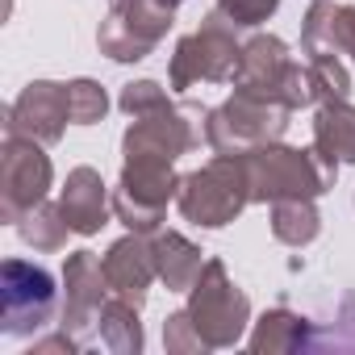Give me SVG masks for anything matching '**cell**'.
Wrapping results in <instances>:
<instances>
[{
  "mask_svg": "<svg viewBox=\"0 0 355 355\" xmlns=\"http://www.w3.org/2000/svg\"><path fill=\"white\" fill-rule=\"evenodd\" d=\"M247 159V180H251V205H276L293 197L318 201L322 193L334 189L338 167L322 163L318 150H297L284 142H263L243 155Z\"/></svg>",
  "mask_w": 355,
  "mask_h": 355,
  "instance_id": "1",
  "label": "cell"
},
{
  "mask_svg": "<svg viewBox=\"0 0 355 355\" xmlns=\"http://www.w3.org/2000/svg\"><path fill=\"white\" fill-rule=\"evenodd\" d=\"M180 218L201 226V230H222L230 226L247 205H251V180H247V159L243 155H214L205 167L180 180L175 193Z\"/></svg>",
  "mask_w": 355,
  "mask_h": 355,
  "instance_id": "2",
  "label": "cell"
},
{
  "mask_svg": "<svg viewBox=\"0 0 355 355\" xmlns=\"http://www.w3.org/2000/svg\"><path fill=\"white\" fill-rule=\"evenodd\" d=\"M239 30L243 26L214 5L193 34L175 42V55L167 63V84L175 92H189L197 84H230L239 67V51H243Z\"/></svg>",
  "mask_w": 355,
  "mask_h": 355,
  "instance_id": "3",
  "label": "cell"
},
{
  "mask_svg": "<svg viewBox=\"0 0 355 355\" xmlns=\"http://www.w3.org/2000/svg\"><path fill=\"white\" fill-rule=\"evenodd\" d=\"M234 92H251L263 101H280L293 113L313 105L309 92V71L288 55V46L276 34H255L243 42L239 51V67H234Z\"/></svg>",
  "mask_w": 355,
  "mask_h": 355,
  "instance_id": "4",
  "label": "cell"
},
{
  "mask_svg": "<svg viewBox=\"0 0 355 355\" xmlns=\"http://www.w3.org/2000/svg\"><path fill=\"white\" fill-rule=\"evenodd\" d=\"M293 109L280 101H263L251 92H234L230 101L205 113V146L214 155H247L263 142H280Z\"/></svg>",
  "mask_w": 355,
  "mask_h": 355,
  "instance_id": "5",
  "label": "cell"
},
{
  "mask_svg": "<svg viewBox=\"0 0 355 355\" xmlns=\"http://www.w3.org/2000/svg\"><path fill=\"white\" fill-rule=\"evenodd\" d=\"M184 313L193 318V326H197V334L205 338V347L218 351V347H234V343L243 338V330H247V322H251V301H247V293L230 280V272H226L222 259H205L201 276H197L193 288H189Z\"/></svg>",
  "mask_w": 355,
  "mask_h": 355,
  "instance_id": "6",
  "label": "cell"
},
{
  "mask_svg": "<svg viewBox=\"0 0 355 355\" xmlns=\"http://www.w3.org/2000/svg\"><path fill=\"white\" fill-rule=\"evenodd\" d=\"M175 163L167 159H125L121 163V180L113 189V214L125 230L134 234H159L167 201L180 193Z\"/></svg>",
  "mask_w": 355,
  "mask_h": 355,
  "instance_id": "7",
  "label": "cell"
},
{
  "mask_svg": "<svg viewBox=\"0 0 355 355\" xmlns=\"http://www.w3.org/2000/svg\"><path fill=\"white\" fill-rule=\"evenodd\" d=\"M205 113L193 101H171L146 117H134L125 138H121V155L125 159H167L175 163L180 155L197 150L205 142Z\"/></svg>",
  "mask_w": 355,
  "mask_h": 355,
  "instance_id": "8",
  "label": "cell"
},
{
  "mask_svg": "<svg viewBox=\"0 0 355 355\" xmlns=\"http://www.w3.org/2000/svg\"><path fill=\"white\" fill-rule=\"evenodd\" d=\"M55 305H59V288L42 263L5 259V268H0V330L9 338H26L51 326Z\"/></svg>",
  "mask_w": 355,
  "mask_h": 355,
  "instance_id": "9",
  "label": "cell"
},
{
  "mask_svg": "<svg viewBox=\"0 0 355 355\" xmlns=\"http://www.w3.org/2000/svg\"><path fill=\"white\" fill-rule=\"evenodd\" d=\"M51 184H55V167L42 142L26 134H5V150H0V218L17 226L21 214L46 201Z\"/></svg>",
  "mask_w": 355,
  "mask_h": 355,
  "instance_id": "10",
  "label": "cell"
},
{
  "mask_svg": "<svg viewBox=\"0 0 355 355\" xmlns=\"http://www.w3.org/2000/svg\"><path fill=\"white\" fill-rule=\"evenodd\" d=\"M171 21L175 9H163L159 0H130V5L109 9V17L96 30V46L113 63H138L167 38Z\"/></svg>",
  "mask_w": 355,
  "mask_h": 355,
  "instance_id": "11",
  "label": "cell"
},
{
  "mask_svg": "<svg viewBox=\"0 0 355 355\" xmlns=\"http://www.w3.org/2000/svg\"><path fill=\"white\" fill-rule=\"evenodd\" d=\"M63 330L71 338H80V347H92L96 334V318L105 309V301L113 297L109 276H105V259L96 251H71L63 263Z\"/></svg>",
  "mask_w": 355,
  "mask_h": 355,
  "instance_id": "12",
  "label": "cell"
},
{
  "mask_svg": "<svg viewBox=\"0 0 355 355\" xmlns=\"http://www.w3.org/2000/svg\"><path fill=\"white\" fill-rule=\"evenodd\" d=\"M71 121L67 109V84L55 80H34L21 88V96L5 109V134H26L42 146H55Z\"/></svg>",
  "mask_w": 355,
  "mask_h": 355,
  "instance_id": "13",
  "label": "cell"
},
{
  "mask_svg": "<svg viewBox=\"0 0 355 355\" xmlns=\"http://www.w3.org/2000/svg\"><path fill=\"white\" fill-rule=\"evenodd\" d=\"M105 276H109V288L134 305L146 301V288L159 280V268H155V247L146 243V234H125L117 239L105 255Z\"/></svg>",
  "mask_w": 355,
  "mask_h": 355,
  "instance_id": "14",
  "label": "cell"
},
{
  "mask_svg": "<svg viewBox=\"0 0 355 355\" xmlns=\"http://www.w3.org/2000/svg\"><path fill=\"white\" fill-rule=\"evenodd\" d=\"M301 51L309 59H343L355 55V5L338 0H313L305 26H301Z\"/></svg>",
  "mask_w": 355,
  "mask_h": 355,
  "instance_id": "15",
  "label": "cell"
},
{
  "mask_svg": "<svg viewBox=\"0 0 355 355\" xmlns=\"http://www.w3.org/2000/svg\"><path fill=\"white\" fill-rule=\"evenodd\" d=\"M59 209L71 226V234H101V226H109V193H105V180L96 167H71L67 180H63V193H59Z\"/></svg>",
  "mask_w": 355,
  "mask_h": 355,
  "instance_id": "16",
  "label": "cell"
},
{
  "mask_svg": "<svg viewBox=\"0 0 355 355\" xmlns=\"http://www.w3.org/2000/svg\"><path fill=\"white\" fill-rule=\"evenodd\" d=\"M313 150L330 167L355 163V105L347 96L343 101H322L313 109Z\"/></svg>",
  "mask_w": 355,
  "mask_h": 355,
  "instance_id": "17",
  "label": "cell"
},
{
  "mask_svg": "<svg viewBox=\"0 0 355 355\" xmlns=\"http://www.w3.org/2000/svg\"><path fill=\"white\" fill-rule=\"evenodd\" d=\"M155 247V268H159V280L171 288V293H189L193 280L201 276L205 259H201V247L189 243L184 234H175V230H159L150 239Z\"/></svg>",
  "mask_w": 355,
  "mask_h": 355,
  "instance_id": "18",
  "label": "cell"
},
{
  "mask_svg": "<svg viewBox=\"0 0 355 355\" xmlns=\"http://www.w3.org/2000/svg\"><path fill=\"white\" fill-rule=\"evenodd\" d=\"M251 351H313V322L276 305L268 309L259 322H255V334H251Z\"/></svg>",
  "mask_w": 355,
  "mask_h": 355,
  "instance_id": "19",
  "label": "cell"
},
{
  "mask_svg": "<svg viewBox=\"0 0 355 355\" xmlns=\"http://www.w3.org/2000/svg\"><path fill=\"white\" fill-rule=\"evenodd\" d=\"M138 309L142 305H134V301H125V297H109L105 301V309H101V318H96V343L101 347H109V351H117V355H138L142 351V322H138Z\"/></svg>",
  "mask_w": 355,
  "mask_h": 355,
  "instance_id": "20",
  "label": "cell"
},
{
  "mask_svg": "<svg viewBox=\"0 0 355 355\" xmlns=\"http://www.w3.org/2000/svg\"><path fill=\"white\" fill-rule=\"evenodd\" d=\"M272 234L284 247H309L322 234V214L313 209L309 197H293V201H276L272 205Z\"/></svg>",
  "mask_w": 355,
  "mask_h": 355,
  "instance_id": "21",
  "label": "cell"
},
{
  "mask_svg": "<svg viewBox=\"0 0 355 355\" xmlns=\"http://www.w3.org/2000/svg\"><path fill=\"white\" fill-rule=\"evenodd\" d=\"M17 234H21V243H26V247H34V251H63V243H67L71 226H67V218H63V209H59V205L42 201V205H34L30 214H21Z\"/></svg>",
  "mask_w": 355,
  "mask_h": 355,
  "instance_id": "22",
  "label": "cell"
},
{
  "mask_svg": "<svg viewBox=\"0 0 355 355\" xmlns=\"http://www.w3.org/2000/svg\"><path fill=\"white\" fill-rule=\"evenodd\" d=\"M305 71H309L313 105L351 96V71L343 67V59H330V55H326V59H305Z\"/></svg>",
  "mask_w": 355,
  "mask_h": 355,
  "instance_id": "23",
  "label": "cell"
},
{
  "mask_svg": "<svg viewBox=\"0 0 355 355\" xmlns=\"http://www.w3.org/2000/svg\"><path fill=\"white\" fill-rule=\"evenodd\" d=\"M67 109L71 125H96L109 113V92L96 80H67Z\"/></svg>",
  "mask_w": 355,
  "mask_h": 355,
  "instance_id": "24",
  "label": "cell"
},
{
  "mask_svg": "<svg viewBox=\"0 0 355 355\" xmlns=\"http://www.w3.org/2000/svg\"><path fill=\"white\" fill-rule=\"evenodd\" d=\"M326 347H334V351H355V293H343V301H338L334 322H330L326 334L313 326V351H326Z\"/></svg>",
  "mask_w": 355,
  "mask_h": 355,
  "instance_id": "25",
  "label": "cell"
},
{
  "mask_svg": "<svg viewBox=\"0 0 355 355\" xmlns=\"http://www.w3.org/2000/svg\"><path fill=\"white\" fill-rule=\"evenodd\" d=\"M163 105H171V96H167V88H159L155 80H134V84H125L121 96H117V109H121L125 117H146V113H155V109H163Z\"/></svg>",
  "mask_w": 355,
  "mask_h": 355,
  "instance_id": "26",
  "label": "cell"
},
{
  "mask_svg": "<svg viewBox=\"0 0 355 355\" xmlns=\"http://www.w3.org/2000/svg\"><path fill=\"white\" fill-rule=\"evenodd\" d=\"M163 347L171 351V355H193V351H209L205 347V338L197 334V326H193V318L180 309V313H171L167 322H163Z\"/></svg>",
  "mask_w": 355,
  "mask_h": 355,
  "instance_id": "27",
  "label": "cell"
},
{
  "mask_svg": "<svg viewBox=\"0 0 355 355\" xmlns=\"http://www.w3.org/2000/svg\"><path fill=\"white\" fill-rule=\"evenodd\" d=\"M218 9L226 17H234L243 30H251V26H263L280 9V0H218Z\"/></svg>",
  "mask_w": 355,
  "mask_h": 355,
  "instance_id": "28",
  "label": "cell"
},
{
  "mask_svg": "<svg viewBox=\"0 0 355 355\" xmlns=\"http://www.w3.org/2000/svg\"><path fill=\"white\" fill-rule=\"evenodd\" d=\"M159 5H163V9H180V5H184V0H159Z\"/></svg>",
  "mask_w": 355,
  "mask_h": 355,
  "instance_id": "29",
  "label": "cell"
},
{
  "mask_svg": "<svg viewBox=\"0 0 355 355\" xmlns=\"http://www.w3.org/2000/svg\"><path fill=\"white\" fill-rule=\"evenodd\" d=\"M117 5H130V0H109V9H117Z\"/></svg>",
  "mask_w": 355,
  "mask_h": 355,
  "instance_id": "30",
  "label": "cell"
}]
</instances>
